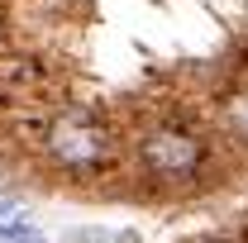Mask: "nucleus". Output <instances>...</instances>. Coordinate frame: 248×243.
I'll return each mask as SVG.
<instances>
[{"instance_id":"1","label":"nucleus","mask_w":248,"mask_h":243,"mask_svg":"<svg viewBox=\"0 0 248 243\" xmlns=\"http://www.w3.org/2000/svg\"><path fill=\"white\" fill-rule=\"evenodd\" d=\"M38 148H43V157H48L58 172H67V177H95V172H105V167L115 162L120 138H115V129L100 120L95 110L67 105V110H58L53 120L43 124Z\"/></svg>"},{"instance_id":"4","label":"nucleus","mask_w":248,"mask_h":243,"mask_svg":"<svg viewBox=\"0 0 248 243\" xmlns=\"http://www.w3.org/2000/svg\"><path fill=\"white\" fill-rule=\"evenodd\" d=\"M24 224H29V210H24V205H0V234L24 229Z\"/></svg>"},{"instance_id":"3","label":"nucleus","mask_w":248,"mask_h":243,"mask_svg":"<svg viewBox=\"0 0 248 243\" xmlns=\"http://www.w3.org/2000/svg\"><path fill=\"white\" fill-rule=\"evenodd\" d=\"M224 129H229V134L248 148V86H244V91H234L229 100H224Z\"/></svg>"},{"instance_id":"6","label":"nucleus","mask_w":248,"mask_h":243,"mask_svg":"<svg viewBox=\"0 0 248 243\" xmlns=\"http://www.w3.org/2000/svg\"><path fill=\"white\" fill-rule=\"evenodd\" d=\"M0 105H5V100H0Z\"/></svg>"},{"instance_id":"5","label":"nucleus","mask_w":248,"mask_h":243,"mask_svg":"<svg viewBox=\"0 0 248 243\" xmlns=\"http://www.w3.org/2000/svg\"><path fill=\"white\" fill-rule=\"evenodd\" d=\"M0 243H48L33 224H24V229H10V234H0Z\"/></svg>"},{"instance_id":"2","label":"nucleus","mask_w":248,"mask_h":243,"mask_svg":"<svg viewBox=\"0 0 248 243\" xmlns=\"http://www.w3.org/2000/svg\"><path fill=\"white\" fill-rule=\"evenodd\" d=\"M134 162L148 182H162V186H186L196 177H205L210 167V143L186 129L177 120H162V124H148L139 138H134Z\"/></svg>"}]
</instances>
